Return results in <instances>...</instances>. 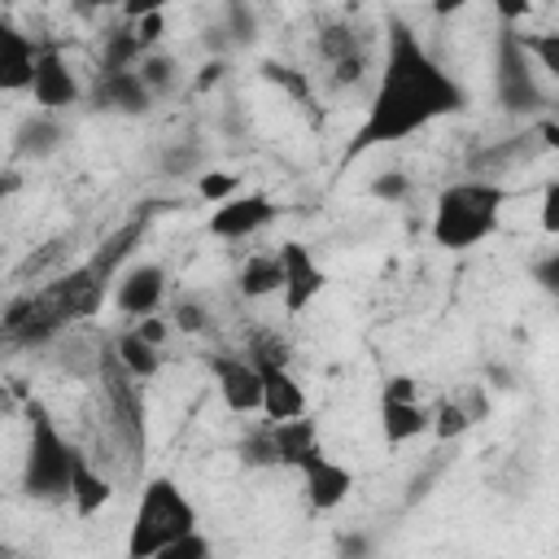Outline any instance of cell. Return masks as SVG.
Returning a JSON list of instances; mask_svg holds the SVG:
<instances>
[{"label": "cell", "mask_w": 559, "mask_h": 559, "mask_svg": "<svg viewBox=\"0 0 559 559\" xmlns=\"http://www.w3.org/2000/svg\"><path fill=\"white\" fill-rule=\"evenodd\" d=\"M542 231L550 240L559 236V183L555 179H546V188H542Z\"/></svg>", "instance_id": "f1b7e54d"}, {"label": "cell", "mask_w": 559, "mask_h": 559, "mask_svg": "<svg viewBox=\"0 0 559 559\" xmlns=\"http://www.w3.org/2000/svg\"><path fill=\"white\" fill-rule=\"evenodd\" d=\"M26 415V454H22V489L39 502H57L70 493V467L79 445H70V437L57 428L52 411L39 397L22 402Z\"/></svg>", "instance_id": "3957f363"}, {"label": "cell", "mask_w": 559, "mask_h": 559, "mask_svg": "<svg viewBox=\"0 0 559 559\" xmlns=\"http://www.w3.org/2000/svg\"><path fill=\"white\" fill-rule=\"evenodd\" d=\"M240 459L253 463V467H275V450H271V428H258L245 445H240Z\"/></svg>", "instance_id": "83f0119b"}, {"label": "cell", "mask_w": 559, "mask_h": 559, "mask_svg": "<svg viewBox=\"0 0 559 559\" xmlns=\"http://www.w3.org/2000/svg\"><path fill=\"white\" fill-rule=\"evenodd\" d=\"M13 31H17V26H13V22H9L4 13H0V57H4V48H9V39H13Z\"/></svg>", "instance_id": "836d02e7"}, {"label": "cell", "mask_w": 559, "mask_h": 559, "mask_svg": "<svg viewBox=\"0 0 559 559\" xmlns=\"http://www.w3.org/2000/svg\"><path fill=\"white\" fill-rule=\"evenodd\" d=\"M245 358L258 367V380H262V415H266V424L306 415V389H301V380L293 376V367H288V349H284L280 341L258 336L253 349H249Z\"/></svg>", "instance_id": "5b68a950"}, {"label": "cell", "mask_w": 559, "mask_h": 559, "mask_svg": "<svg viewBox=\"0 0 559 559\" xmlns=\"http://www.w3.org/2000/svg\"><path fill=\"white\" fill-rule=\"evenodd\" d=\"M236 192H240V175H231V170H201L197 175V197L210 201V210L231 201Z\"/></svg>", "instance_id": "603a6c76"}, {"label": "cell", "mask_w": 559, "mask_h": 559, "mask_svg": "<svg viewBox=\"0 0 559 559\" xmlns=\"http://www.w3.org/2000/svg\"><path fill=\"white\" fill-rule=\"evenodd\" d=\"M100 371H105V402H109V411H114V424H118L127 450L144 459L148 432H144V397H140V384H135L114 358H109V362L100 358Z\"/></svg>", "instance_id": "ba28073f"}, {"label": "cell", "mask_w": 559, "mask_h": 559, "mask_svg": "<svg viewBox=\"0 0 559 559\" xmlns=\"http://www.w3.org/2000/svg\"><path fill=\"white\" fill-rule=\"evenodd\" d=\"M210 371H214L218 397L231 415H262V380L245 354H214Z\"/></svg>", "instance_id": "30bf717a"}, {"label": "cell", "mask_w": 559, "mask_h": 559, "mask_svg": "<svg viewBox=\"0 0 559 559\" xmlns=\"http://www.w3.org/2000/svg\"><path fill=\"white\" fill-rule=\"evenodd\" d=\"M223 70H227L223 61H210V66H201V74H197V92H210V87L223 79Z\"/></svg>", "instance_id": "1f68e13d"}, {"label": "cell", "mask_w": 559, "mask_h": 559, "mask_svg": "<svg viewBox=\"0 0 559 559\" xmlns=\"http://www.w3.org/2000/svg\"><path fill=\"white\" fill-rule=\"evenodd\" d=\"M0 559H9V555H0Z\"/></svg>", "instance_id": "d590c367"}, {"label": "cell", "mask_w": 559, "mask_h": 559, "mask_svg": "<svg viewBox=\"0 0 559 559\" xmlns=\"http://www.w3.org/2000/svg\"><path fill=\"white\" fill-rule=\"evenodd\" d=\"M467 109V92L463 83L428 52V44L393 13L384 22V61H380V79L376 92L367 100V118L349 144V157H358L362 148L376 144H393L406 140L450 114Z\"/></svg>", "instance_id": "6da1fadb"}, {"label": "cell", "mask_w": 559, "mask_h": 559, "mask_svg": "<svg viewBox=\"0 0 559 559\" xmlns=\"http://www.w3.org/2000/svg\"><path fill=\"white\" fill-rule=\"evenodd\" d=\"M175 332H188V336H197V332H205L210 328V314L192 301V297H179L175 306H170V319H166Z\"/></svg>", "instance_id": "d4e9b609"}, {"label": "cell", "mask_w": 559, "mask_h": 559, "mask_svg": "<svg viewBox=\"0 0 559 559\" xmlns=\"http://www.w3.org/2000/svg\"><path fill=\"white\" fill-rule=\"evenodd\" d=\"M280 284H284V266H280V253H275V249L249 253L245 266L236 271V288H240V297H249V301L280 293Z\"/></svg>", "instance_id": "ac0fdd59"}, {"label": "cell", "mask_w": 559, "mask_h": 559, "mask_svg": "<svg viewBox=\"0 0 559 559\" xmlns=\"http://www.w3.org/2000/svg\"><path fill=\"white\" fill-rule=\"evenodd\" d=\"M502 205H507V188L493 179H459L445 183L432 201V223L428 236L432 245L450 249V253H467L480 240H489L502 223Z\"/></svg>", "instance_id": "7a4b0ae2"}, {"label": "cell", "mask_w": 559, "mask_h": 559, "mask_svg": "<svg viewBox=\"0 0 559 559\" xmlns=\"http://www.w3.org/2000/svg\"><path fill=\"white\" fill-rule=\"evenodd\" d=\"M275 214H280V205L266 192H236L231 201L210 210V236H218V240H249Z\"/></svg>", "instance_id": "9c48e42d"}, {"label": "cell", "mask_w": 559, "mask_h": 559, "mask_svg": "<svg viewBox=\"0 0 559 559\" xmlns=\"http://www.w3.org/2000/svg\"><path fill=\"white\" fill-rule=\"evenodd\" d=\"M153 559H210V537L197 528V533H188V537H179V542L162 546Z\"/></svg>", "instance_id": "4316f807"}, {"label": "cell", "mask_w": 559, "mask_h": 559, "mask_svg": "<svg viewBox=\"0 0 559 559\" xmlns=\"http://www.w3.org/2000/svg\"><path fill=\"white\" fill-rule=\"evenodd\" d=\"M57 144H61V127H57L52 114H39V118L26 122L22 135H17V148L31 153V157H48V153H57Z\"/></svg>", "instance_id": "44dd1931"}, {"label": "cell", "mask_w": 559, "mask_h": 559, "mask_svg": "<svg viewBox=\"0 0 559 559\" xmlns=\"http://www.w3.org/2000/svg\"><path fill=\"white\" fill-rule=\"evenodd\" d=\"M35 39L13 31L4 57H0V92H31V79H35Z\"/></svg>", "instance_id": "d6986e66"}, {"label": "cell", "mask_w": 559, "mask_h": 559, "mask_svg": "<svg viewBox=\"0 0 559 559\" xmlns=\"http://www.w3.org/2000/svg\"><path fill=\"white\" fill-rule=\"evenodd\" d=\"M166 301V271L157 262H135L122 271L118 288H114V306L127 319H148L157 314V306Z\"/></svg>", "instance_id": "8fae6325"}, {"label": "cell", "mask_w": 559, "mask_h": 559, "mask_svg": "<svg viewBox=\"0 0 559 559\" xmlns=\"http://www.w3.org/2000/svg\"><path fill=\"white\" fill-rule=\"evenodd\" d=\"M135 74L144 79V87H148L153 96H162V92L170 87V79H175V61H170L166 52H144L140 66H135Z\"/></svg>", "instance_id": "cb8c5ba5"}, {"label": "cell", "mask_w": 559, "mask_h": 559, "mask_svg": "<svg viewBox=\"0 0 559 559\" xmlns=\"http://www.w3.org/2000/svg\"><path fill=\"white\" fill-rule=\"evenodd\" d=\"M144 345H153V349H162V341H166V332H170V323H166V314H148V319H135V328H131Z\"/></svg>", "instance_id": "f546056e"}, {"label": "cell", "mask_w": 559, "mask_h": 559, "mask_svg": "<svg viewBox=\"0 0 559 559\" xmlns=\"http://www.w3.org/2000/svg\"><path fill=\"white\" fill-rule=\"evenodd\" d=\"M31 96L39 105V114H61L70 105L83 100V83L74 74V66L66 61V52L57 44H39L35 48V79H31Z\"/></svg>", "instance_id": "8992f818"}, {"label": "cell", "mask_w": 559, "mask_h": 559, "mask_svg": "<svg viewBox=\"0 0 559 559\" xmlns=\"http://www.w3.org/2000/svg\"><path fill=\"white\" fill-rule=\"evenodd\" d=\"M66 502L74 507V515L79 520H92L96 511H105L109 502H114V480L79 450L74 454V467H70V493H66Z\"/></svg>", "instance_id": "9a60e30c"}, {"label": "cell", "mask_w": 559, "mask_h": 559, "mask_svg": "<svg viewBox=\"0 0 559 559\" xmlns=\"http://www.w3.org/2000/svg\"><path fill=\"white\" fill-rule=\"evenodd\" d=\"M22 402H26V393H22V389H17V393H9V389L0 384V419H4V415H13Z\"/></svg>", "instance_id": "d6a6232c"}, {"label": "cell", "mask_w": 559, "mask_h": 559, "mask_svg": "<svg viewBox=\"0 0 559 559\" xmlns=\"http://www.w3.org/2000/svg\"><path fill=\"white\" fill-rule=\"evenodd\" d=\"M197 524L201 520H197V507L183 493V485L170 476H153V480H144L131 528H127V559H153L162 546L197 533Z\"/></svg>", "instance_id": "277c9868"}, {"label": "cell", "mask_w": 559, "mask_h": 559, "mask_svg": "<svg viewBox=\"0 0 559 559\" xmlns=\"http://www.w3.org/2000/svg\"><path fill=\"white\" fill-rule=\"evenodd\" d=\"M472 424H476V415H472L463 402H437V406H432V428H428V432H432L437 441H454V437H463Z\"/></svg>", "instance_id": "7402d4cb"}, {"label": "cell", "mask_w": 559, "mask_h": 559, "mask_svg": "<svg viewBox=\"0 0 559 559\" xmlns=\"http://www.w3.org/2000/svg\"><path fill=\"white\" fill-rule=\"evenodd\" d=\"M280 266H284V284H280V301L288 314H301L306 306H314L328 288V271L314 262V253L301 240H280L275 245Z\"/></svg>", "instance_id": "52a82bcc"}, {"label": "cell", "mask_w": 559, "mask_h": 559, "mask_svg": "<svg viewBox=\"0 0 559 559\" xmlns=\"http://www.w3.org/2000/svg\"><path fill=\"white\" fill-rule=\"evenodd\" d=\"M271 428V450H275V467H293L301 472L310 459L323 454V441H319V424L310 415H297V419H280V424H266Z\"/></svg>", "instance_id": "5bb4252c"}, {"label": "cell", "mask_w": 559, "mask_h": 559, "mask_svg": "<svg viewBox=\"0 0 559 559\" xmlns=\"http://www.w3.org/2000/svg\"><path fill=\"white\" fill-rule=\"evenodd\" d=\"M109 358L135 380V384H144V380H153L157 371H162V349H153V345H144L135 332H122L118 341H114V349H109Z\"/></svg>", "instance_id": "ffe728a7"}, {"label": "cell", "mask_w": 559, "mask_h": 559, "mask_svg": "<svg viewBox=\"0 0 559 559\" xmlns=\"http://www.w3.org/2000/svg\"><path fill=\"white\" fill-rule=\"evenodd\" d=\"M301 493H306V507L310 511H336L345 498H349V489H354V472L345 467V463H336L332 454H319V459H310L301 472Z\"/></svg>", "instance_id": "4fadbf2b"}, {"label": "cell", "mask_w": 559, "mask_h": 559, "mask_svg": "<svg viewBox=\"0 0 559 559\" xmlns=\"http://www.w3.org/2000/svg\"><path fill=\"white\" fill-rule=\"evenodd\" d=\"M131 35L140 39L144 52H157V44H162V35H166V9L157 4V9H148L144 17H135V31H131Z\"/></svg>", "instance_id": "484cf974"}, {"label": "cell", "mask_w": 559, "mask_h": 559, "mask_svg": "<svg viewBox=\"0 0 559 559\" xmlns=\"http://www.w3.org/2000/svg\"><path fill=\"white\" fill-rule=\"evenodd\" d=\"M0 236H4V201H0Z\"/></svg>", "instance_id": "e575fe53"}, {"label": "cell", "mask_w": 559, "mask_h": 559, "mask_svg": "<svg viewBox=\"0 0 559 559\" xmlns=\"http://www.w3.org/2000/svg\"><path fill=\"white\" fill-rule=\"evenodd\" d=\"M100 96L118 114H144L153 105V92L135 70H100Z\"/></svg>", "instance_id": "e0dca14e"}, {"label": "cell", "mask_w": 559, "mask_h": 559, "mask_svg": "<svg viewBox=\"0 0 559 559\" xmlns=\"http://www.w3.org/2000/svg\"><path fill=\"white\" fill-rule=\"evenodd\" d=\"M380 402H419V384L411 376H389L380 389Z\"/></svg>", "instance_id": "4dcf8cb0"}, {"label": "cell", "mask_w": 559, "mask_h": 559, "mask_svg": "<svg viewBox=\"0 0 559 559\" xmlns=\"http://www.w3.org/2000/svg\"><path fill=\"white\" fill-rule=\"evenodd\" d=\"M432 428V406L428 402H380V437L384 445H406Z\"/></svg>", "instance_id": "2e32d148"}, {"label": "cell", "mask_w": 559, "mask_h": 559, "mask_svg": "<svg viewBox=\"0 0 559 559\" xmlns=\"http://www.w3.org/2000/svg\"><path fill=\"white\" fill-rule=\"evenodd\" d=\"M498 96H502L507 109H533V105H542V92L533 83V66H528L515 31H507L502 44H498Z\"/></svg>", "instance_id": "7c38bea8"}]
</instances>
